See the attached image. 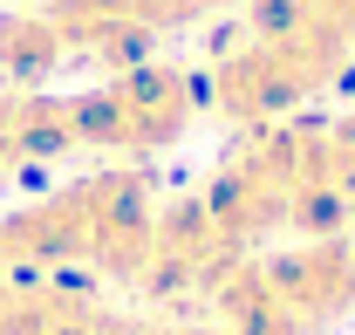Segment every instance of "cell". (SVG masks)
I'll use <instances>...</instances> for the list:
<instances>
[{
	"mask_svg": "<svg viewBox=\"0 0 355 335\" xmlns=\"http://www.w3.org/2000/svg\"><path fill=\"white\" fill-rule=\"evenodd\" d=\"M62 62H69V48L55 35L48 7H14V14H0V76L14 89H42Z\"/></svg>",
	"mask_w": 355,
	"mask_h": 335,
	"instance_id": "8",
	"label": "cell"
},
{
	"mask_svg": "<svg viewBox=\"0 0 355 335\" xmlns=\"http://www.w3.org/2000/svg\"><path fill=\"white\" fill-rule=\"evenodd\" d=\"M205 117V89L191 69L171 62H130L110 69L96 89L69 96L76 151H116V158H157Z\"/></svg>",
	"mask_w": 355,
	"mask_h": 335,
	"instance_id": "5",
	"label": "cell"
},
{
	"mask_svg": "<svg viewBox=\"0 0 355 335\" xmlns=\"http://www.w3.org/2000/svg\"><path fill=\"white\" fill-rule=\"evenodd\" d=\"M219 329L239 335H328L355 315V240H301L280 253H239L205 294Z\"/></svg>",
	"mask_w": 355,
	"mask_h": 335,
	"instance_id": "2",
	"label": "cell"
},
{
	"mask_svg": "<svg viewBox=\"0 0 355 335\" xmlns=\"http://www.w3.org/2000/svg\"><path fill=\"white\" fill-rule=\"evenodd\" d=\"M355 62V35L342 28H246L219 62L198 76L205 89V117L232 130L287 124L301 103H314Z\"/></svg>",
	"mask_w": 355,
	"mask_h": 335,
	"instance_id": "3",
	"label": "cell"
},
{
	"mask_svg": "<svg viewBox=\"0 0 355 335\" xmlns=\"http://www.w3.org/2000/svg\"><path fill=\"white\" fill-rule=\"evenodd\" d=\"M239 260V247L225 240V226L205 212V199H171L150 219V247H144V267H137L130 288L157 294V301H184V294H212L219 274Z\"/></svg>",
	"mask_w": 355,
	"mask_h": 335,
	"instance_id": "6",
	"label": "cell"
},
{
	"mask_svg": "<svg viewBox=\"0 0 355 335\" xmlns=\"http://www.w3.org/2000/svg\"><path fill=\"white\" fill-rule=\"evenodd\" d=\"M150 178L137 165L89 171L35 206L0 219V274H48V267H96L130 288L150 247Z\"/></svg>",
	"mask_w": 355,
	"mask_h": 335,
	"instance_id": "1",
	"label": "cell"
},
{
	"mask_svg": "<svg viewBox=\"0 0 355 335\" xmlns=\"http://www.w3.org/2000/svg\"><path fill=\"white\" fill-rule=\"evenodd\" d=\"M314 178V124L287 117V124L239 130V144L219 158V171L205 178V212L225 226V240L239 253H253L260 240L294 226V206Z\"/></svg>",
	"mask_w": 355,
	"mask_h": 335,
	"instance_id": "4",
	"label": "cell"
},
{
	"mask_svg": "<svg viewBox=\"0 0 355 335\" xmlns=\"http://www.w3.org/2000/svg\"><path fill=\"white\" fill-rule=\"evenodd\" d=\"M191 335H239V329H219V322H212V329H191Z\"/></svg>",
	"mask_w": 355,
	"mask_h": 335,
	"instance_id": "9",
	"label": "cell"
},
{
	"mask_svg": "<svg viewBox=\"0 0 355 335\" xmlns=\"http://www.w3.org/2000/svg\"><path fill=\"white\" fill-rule=\"evenodd\" d=\"M62 151H76L69 96L0 83V178H14V171H28V165H48Z\"/></svg>",
	"mask_w": 355,
	"mask_h": 335,
	"instance_id": "7",
	"label": "cell"
}]
</instances>
